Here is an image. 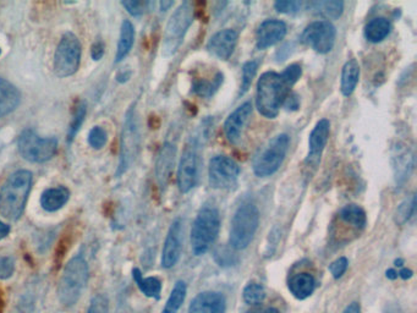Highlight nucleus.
Listing matches in <instances>:
<instances>
[{"label": "nucleus", "mask_w": 417, "mask_h": 313, "mask_svg": "<svg viewBox=\"0 0 417 313\" xmlns=\"http://www.w3.org/2000/svg\"><path fill=\"white\" fill-rule=\"evenodd\" d=\"M294 85L285 78L284 73L267 71L263 73L257 82L256 107L260 114L268 119H274L279 114L281 105L290 94Z\"/></svg>", "instance_id": "f257e3e1"}, {"label": "nucleus", "mask_w": 417, "mask_h": 313, "mask_svg": "<svg viewBox=\"0 0 417 313\" xmlns=\"http://www.w3.org/2000/svg\"><path fill=\"white\" fill-rule=\"evenodd\" d=\"M32 187V173L17 170L8 177L0 189V215L5 219H19L24 210Z\"/></svg>", "instance_id": "f03ea898"}, {"label": "nucleus", "mask_w": 417, "mask_h": 313, "mask_svg": "<svg viewBox=\"0 0 417 313\" xmlns=\"http://www.w3.org/2000/svg\"><path fill=\"white\" fill-rule=\"evenodd\" d=\"M88 264L83 257L76 256L64 268L58 288V298L65 307H71L81 298L87 285Z\"/></svg>", "instance_id": "7ed1b4c3"}, {"label": "nucleus", "mask_w": 417, "mask_h": 313, "mask_svg": "<svg viewBox=\"0 0 417 313\" xmlns=\"http://www.w3.org/2000/svg\"><path fill=\"white\" fill-rule=\"evenodd\" d=\"M220 229V215L214 207L199 210L191 229V249L196 256L206 254L217 240Z\"/></svg>", "instance_id": "20e7f679"}, {"label": "nucleus", "mask_w": 417, "mask_h": 313, "mask_svg": "<svg viewBox=\"0 0 417 313\" xmlns=\"http://www.w3.org/2000/svg\"><path fill=\"white\" fill-rule=\"evenodd\" d=\"M260 224V212L253 203L240 205L230 225L229 242L234 249H243L251 244Z\"/></svg>", "instance_id": "39448f33"}, {"label": "nucleus", "mask_w": 417, "mask_h": 313, "mask_svg": "<svg viewBox=\"0 0 417 313\" xmlns=\"http://www.w3.org/2000/svg\"><path fill=\"white\" fill-rule=\"evenodd\" d=\"M140 122H139L136 107L135 104H132L127 112V117L122 126V138H120V159L115 173L117 177L125 174L130 169L132 163L136 161L137 154L140 152Z\"/></svg>", "instance_id": "423d86ee"}, {"label": "nucleus", "mask_w": 417, "mask_h": 313, "mask_svg": "<svg viewBox=\"0 0 417 313\" xmlns=\"http://www.w3.org/2000/svg\"><path fill=\"white\" fill-rule=\"evenodd\" d=\"M192 22H194V6L190 1H184L170 16L165 27L163 44H162V53L164 57H171L178 52V49L184 41L185 34Z\"/></svg>", "instance_id": "0eeeda50"}, {"label": "nucleus", "mask_w": 417, "mask_h": 313, "mask_svg": "<svg viewBox=\"0 0 417 313\" xmlns=\"http://www.w3.org/2000/svg\"><path fill=\"white\" fill-rule=\"evenodd\" d=\"M290 138L286 133H281L268 142L262 151L253 161V171L260 177H267L277 173L285 159Z\"/></svg>", "instance_id": "6e6552de"}, {"label": "nucleus", "mask_w": 417, "mask_h": 313, "mask_svg": "<svg viewBox=\"0 0 417 313\" xmlns=\"http://www.w3.org/2000/svg\"><path fill=\"white\" fill-rule=\"evenodd\" d=\"M21 156L29 163H44L55 156L58 151V140L54 137L42 138L34 130H24L17 140Z\"/></svg>", "instance_id": "1a4fd4ad"}, {"label": "nucleus", "mask_w": 417, "mask_h": 313, "mask_svg": "<svg viewBox=\"0 0 417 313\" xmlns=\"http://www.w3.org/2000/svg\"><path fill=\"white\" fill-rule=\"evenodd\" d=\"M81 61V43L73 32H66L59 42L54 55V73L68 78L76 73Z\"/></svg>", "instance_id": "9d476101"}, {"label": "nucleus", "mask_w": 417, "mask_h": 313, "mask_svg": "<svg viewBox=\"0 0 417 313\" xmlns=\"http://www.w3.org/2000/svg\"><path fill=\"white\" fill-rule=\"evenodd\" d=\"M240 166L227 156H213L209 161L208 180L215 190H232L238 185Z\"/></svg>", "instance_id": "9b49d317"}, {"label": "nucleus", "mask_w": 417, "mask_h": 313, "mask_svg": "<svg viewBox=\"0 0 417 313\" xmlns=\"http://www.w3.org/2000/svg\"><path fill=\"white\" fill-rule=\"evenodd\" d=\"M335 37H337V29L334 24L330 21L320 20V21L311 22L304 29V32L301 34V41L302 43L309 45L317 53L327 54L330 53L334 47Z\"/></svg>", "instance_id": "f8f14e48"}, {"label": "nucleus", "mask_w": 417, "mask_h": 313, "mask_svg": "<svg viewBox=\"0 0 417 313\" xmlns=\"http://www.w3.org/2000/svg\"><path fill=\"white\" fill-rule=\"evenodd\" d=\"M178 186L181 194H188L194 189L199 179V154L195 142L185 147L178 168Z\"/></svg>", "instance_id": "ddd939ff"}, {"label": "nucleus", "mask_w": 417, "mask_h": 313, "mask_svg": "<svg viewBox=\"0 0 417 313\" xmlns=\"http://www.w3.org/2000/svg\"><path fill=\"white\" fill-rule=\"evenodd\" d=\"M183 249V221L176 219L170 225L162 252V265L164 268H173L178 263Z\"/></svg>", "instance_id": "4468645a"}, {"label": "nucleus", "mask_w": 417, "mask_h": 313, "mask_svg": "<svg viewBox=\"0 0 417 313\" xmlns=\"http://www.w3.org/2000/svg\"><path fill=\"white\" fill-rule=\"evenodd\" d=\"M253 114V104L246 102L236 108L224 122V132L230 143H238L241 138L243 127Z\"/></svg>", "instance_id": "2eb2a0df"}, {"label": "nucleus", "mask_w": 417, "mask_h": 313, "mask_svg": "<svg viewBox=\"0 0 417 313\" xmlns=\"http://www.w3.org/2000/svg\"><path fill=\"white\" fill-rule=\"evenodd\" d=\"M175 156L176 148L174 145L165 142L164 145L160 147L155 161V179L160 190H165V187L169 184L170 176L174 170Z\"/></svg>", "instance_id": "dca6fc26"}, {"label": "nucleus", "mask_w": 417, "mask_h": 313, "mask_svg": "<svg viewBox=\"0 0 417 313\" xmlns=\"http://www.w3.org/2000/svg\"><path fill=\"white\" fill-rule=\"evenodd\" d=\"M288 32L285 22L281 20H266L260 24L256 32V45L258 49H267L279 43Z\"/></svg>", "instance_id": "f3484780"}, {"label": "nucleus", "mask_w": 417, "mask_h": 313, "mask_svg": "<svg viewBox=\"0 0 417 313\" xmlns=\"http://www.w3.org/2000/svg\"><path fill=\"white\" fill-rule=\"evenodd\" d=\"M330 120L322 119L316 124L309 140V156L306 163H310L311 166H316L320 161V156L325 151V145L330 138Z\"/></svg>", "instance_id": "a211bd4d"}, {"label": "nucleus", "mask_w": 417, "mask_h": 313, "mask_svg": "<svg viewBox=\"0 0 417 313\" xmlns=\"http://www.w3.org/2000/svg\"><path fill=\"white\" fill-rule=\"evenodd\" d=\"M238 43V32L232 29H222L213 34L207 44V49L214 57L228 60Z\"/></svg>", "instance_id": "6ab92c4d"}, {"label": "nucleus", "mask_w": 417, "mask_h": 313, "mask_svg": "<svg viewBox=\"0 0 417 313\" xmlns=\"http://www.w3.org/2000/svg\"><path fill=\"white\" fill-rule=\"evenodd\" d=\"M189 313H225V298L217 291H204L192 300Z\"/></svg>", "instance_id": "aec40b11"}, {"label": "nucleus", "mask_w": 417, "mask_h": 313, "mask_svg": "<svg viewBox=\"0 0 417 313\" xmlns=\"http://www.w3.org/2000/svg\"><path fill=\"white\" fill-rule=\"evenodd\" d=\"M21 103V93L13 83L0 78V117L16 110Z\"/></svg>", "instance_id": "412c9836"}, {"label": "nucleus", "mask_w": 417, "mask_h": 313, "mask_svg": "<svg viewBox=\"0 0 417 313\" xmlns=\"http://www.w3.org/2000/svg\"><path fill=\"white\" fill-rule=\"evenodd\" d=\"M69 198H70V191L68 187L58 186L44 191L39 202L45 212H57L68 203Z\"/></svg>", "instance_id": "4be33fe9"}, {"label": "nucleus", "mask_w": 417, "mask_h": 313, "mask_svg": "<svg viewBox=\"0 0 417 313\" xmlns=\"http://www.w3.org/2000/svg\"><path fill=\"white\" fill-rule=\"evenodd\" d=\"M289 290L299 300H305L316 289V280L310 273H297L289 279Z\"/></svg>", "instance_id": "5701e85b"}, {"label": "nucleus", "mask_w": 417, "mask_h": 313, "mask_svg": "<svg viewBox=\"0 0 417 313\" xmlns=\"http://www.w3.org/2000/svg\"><path fill=\"white\" fill-rule=\"evenodd\" d=\"M360 80V65L356 59H350L341 71V83L340 89L345 97H349L354 93L355 88L358 86Z\"/></svg>", "instance_id": "b1692460"}, {"label": "nucleus", "mask_w": 417, "mask_h": 313, "mask_svg": "<svg viewBox=\"0 0 417 313\" xmlns=\"http://www.w3.org/2000/svg\"><path fill=\"white\" fill-rule=\"evenodd\" d=\"M134 42H135V27L129 20H125L120 29V37H119L117 54H115V64L120 63L122 59L127 58V54L130 53L132 49Z\"/></svg>", "instance_id": "393cba45"}, {"label": "nucleus", "mask_w": 417, "mask_h": 313, "mask_svg": "<svg viewBox=\"0 0 417 313\" xmlns=\"http://www.w3.org/2000/svg\"><path fill=\"white\" fill-rule=\"evenodd\" d=\"M132 277H134L135 283H136L137 286L145 296L160 300V291H162V282L160 279L155 278V277L145 278L139 268H134Z\"/></svg>", "instance_id": "a878e982"}, {"label": "nucleus", "mask_w": 417, "mask_h": 313, "mask_svg": "<svg viewBox=\"0 0 417 313\" xmlns=\"http://www.w3.org/2000/svg\"><path fill=\"white\" fill-rule=\"evenodd\" d=\"M390 22L386 17H376L371 20L365 27V36L369 42L379 43L390 34Z\"/></svg>", "instance_id": "bb28decb"}, {"label": "nucleus", "mask_w": 417, "mask_h": 313, "mask_svg": "<svg viewBox=\"0 0 417 313\" xmlns=\"http://www.w3.org/2000/svg\"><path fill=\"white\" fill-rule=\"evenodd\" d=\"M339 217L346 224H350L356 229H364L367 223L366 212L358 205H345L340 210Z\"/></svg>", "instance_id": "cd10ccee"}, {"label": "nucleus", "mask_w": 417, "mask_h": 313, "mask_svg": "<svg viewBox=\"0 0 417 313\" xmlns=\"http://www.w3.org/2000/svg\"><path fill=\"white\" fill-rule=\"evenodd\" d=\"M223 83V73H218L215 75V78L209 80H204V78H199L196 80L194 85H192V92L197 94L199 97L209 98L213 96L214 93L218 91L219 87Z\"/></svg>", "instance_id": "c85d7f7f"}, {"label": "nucleus", "mask_w": 417, "mask_h": 313, "mask_svg": "<svg viewBox=\"0 0 417 313\" xmlns=\"http://www.w3.org/2000/svg\"><path fill=\"white\" fill-rule=\"evenodd\" d=\"M186 291H188V289H186V284L184 282L180 280L175 284L162 313H178L181 305L184 303Z\"/></svg>", "instance_id": "c756f323"}, {"label": "nucleus", "mask_w": 417, "mask_h": 313, "mask_svg": "<svg viewBox=\"0 0 417 313\" xmlns=\"http://www.w3.org/2000/svg\"><path fill=\"white\" fill-rule=\"evenodd\" d=\"M86 114H87V104L85 101H78L73 107V119L69 125L68 143H71L75 136L78 135V132L80 131V129L85 122Z\"/></svg>", "instance_id": "7c9ffc66"}, {"label": "nucleus", "mask_w": 417, "mask_h": 313, "mask_svg": "<svg viewBox=\"0 0 417 313\" xmlns=\"http://www.w3.org/2000/svg\"><path fill=\"white\" fill-rule=\"evenodd\" d=\"M311 6L313 8L316 14H320L325 16L327 19L337 20L339 19L343 10H344V3L338 1V0H332V1H320V3H312Z\"/></svg>", "instance_id": "2f4dec72"}, {"label": "nucleus", "mask_w": 417, "mask_h": 313, "mask_svg": "<svg viewBox=\"0 0 417 313\" xmlns=\"http://www.w3.org/2000/svg\"><path fill=\"white\" fill-rule=\"evenodd\" d=\"M395 159H397V163H395L397 179H398V181L405 180L407 176L409 177V174H410V171L413 169V153L409 151V148L399 150L397 156H395Z\"/></svg>", "instance_id": "473e14b6"}, {"label": "nucleus", "mask_w": 417, "mask_h": 313, "mask_svg": "<svg viewBox=\"0 0 417 313\" xmlns=\"http://www.w3.org/2000/svg\"><path fill=\"white\" fill-rule=\"evenodd\" d=\"M243 298L248 305H258L266 298V290L261 284L248 283L243 289Z\"/></svg>", "instance_id": "72a5a7b5"}, {"label": "nucleus", "mask_w": 417, "mask_h": 313, "mask_svg": "<svg viewBox=\"0 0 417 313\" xmlns=\"http://www.w3.org/2000/svg\"><path fill=\"white\" fill-rule=\"evenodd\" d=\"M415 205H416V197H415V195L409 197L407 200H404L399 205L398 210L395 212V221H397V224H405L413 217L414 213H415Z\"/></svg>", "instance_id": "f704fd0d"}, {"label": "nucleus", "mask_w": 417, "mask_h": 313, "mask_svg": "<svg viewBox=\"0 0 417 313\" xmlns=\"http://www.w3.org/2000/svg\"><path fill=\"white\" fill-rule=\"evenodd\" d=\"M258 61L256 60H250L248 63L243 64V80H241V88H240V96H243L248 92V88L253 83V80L257 73Z\"/></svg>", "instance_id": "c9c22d12"}, {"label": "nucleus", "mask_w": 417, "mask_h": 313, "mask_svg": "<svg viewBox=\"0 0 417 313\" xmlns=\"http://www.w3.org/2000/svg\"><path fill=\"white\" fill-rule=\"evenodd\" d=\"M108 133L102 126H93L88 133V143L94 150H102L107 145Z\"/></svg>", "instance_id": "e433bc0d"}, {"label": "nucleus", "mask_w": 417, "mask_h": 313, "mask_svg": "<svg viewBox=\"0 0 417 313\" xmlns=\"http://www.w3.org/2000/svg\"><path fill=\"white\" fill-rule=\"evenodd\" d=\"M122 4L127 10L129 14H132V16H141L150 9V5L153 3L141 1V0H125V1H122Z\"/></svg>", "instance_id": "4c0bfd02"}, {"label": "nucleus", "mask_w": 417, "mask_h": 313, "mask_svg": "<svg viewBox=\"0 0 417 313\" xmlns=\"http://www.w3.org/2000/svg\"><path fill=\"white\" fill-rule=\"evenodd\" d=\"M87 313H109V301L106 295L98 293L91 300Z\"/></svg>", "instance_id": "58836bf2"}, {"label": "nucleus", "mask_w": 417, "mask_h": 313, "mask_svg": "<svg viewBox=\"0 0 417 313\" xmlns=\"http://www.w3.org/2000/svg\"><path fill=\"white\" fill-rule=\"evenodd\" d=\"M301 6L302 3L296 0H279L274 4V8L281 14H296L300 11Z\"/></svg>", "instance_id": "ea45409f"}, {"label": "nucleus", "mask_w": 417, "mask_h": 313, "mask_svg": "<svg viewBox=\"0 0 417 313\" xmlns=\"http://www.w3.org/2000/svg\"><path fill=\"white\" fill-rule=\"evenodd\" d=\"M15 272V259L13 257H1L0 259V279L5 280L13 277Z\"/></svg>", "instance_id": "a19ab883"}, {"label": "nucleus", "mask_w": 417, "mask_h": 313, "mask_svg": "<svg viewBox=\"0 0 417 313\" xmlns=\"http://www.w3.org/2000/svg\"><path fill=\"white\" fill-rule=\"evenodd\" d=\"M348 264H349V262L345 257H339V259H335L334 262L330 265V273L333 275V278L339 279L340 277H343V274L348 269Z\"/></svg>", "instance_id": "79ce46f5"}, {"label": "nucleus", "mask_w": 417, "mask_h": 313, "mask_svg": "<svg viewBox=\"0 0 417 313\" xmlns=\"http://www.w3.org/2000/svg\"><path fill=\"white\" fill-rule=\"evenodd\" d=\"M104 52H106V45L103 43L102 39H97L91 47V57H92L94 61H98V60L103 58Z\"/></svg>", "instance_id": "37998d69"}, {"label": "nucleus", "mask_w": 417, "mask_h": 313, "mask_svg": "<svg viewBox=\"0 0 417 313\" xmlns=\"http://www.w3.org/2000/svg\"><path fill=\"white\" fill-rule=\"evenodd\" d=\"M283 105H285L286 109H289V110H296L297 108L300 107V101H299L297 94L290 93L288 96V98H286L285 102H284Z\"/></svg>", "instance_id": "c03bdc74"}, {"label": "nucleus", "mask_w": 417, "mask_h": 313, "mask_svg": "<svg viewBox=\"0 0 417 313\" xmlns=\"http://www.w3.org/2000/svg\"><path fill=\"white\" fill-rule=\"evenodd\" d=\"M10 231H11V226L0 220V240L5 239L10 234Z\"/></svg>", "instance_id": "a18cd8bd"}, {"label": "nucleus", "mask_w": 417, "mask_h": 313, "mask_svg": "<svg viewBox=\"0 0 417 313\" xmlns=\"http://www.w3.org/2000/svg\"><path fill=\"white\" fill-rule=\"evenodd\" d=\"M130 76H132L130 71H120L117 75V81L120 83L127 82V81L130 80Z\"/></svg>", "instance_id": "49530a36"}, {"label": "nucleus", "mask_w": 417, "mask_h": 313, "mask_svg": "<svg viewBox=\"0 0 417 313\" xmlns=\"http://www.w3.org/2000/svg\"><path fill=\"white\" fill-rule=\"evenodd\" d=\"M343 313H361V308H360L359 303H351L348 307L345 308Z\"/></svg>", "instance_id": "de8ad7c7"}, {"label": "nucleus", "mask_w": 417, "mask_h": 313, "mask_svg": "<svg viewBox=\"0 0 417 313\" xmlns=\"http://www.w3.org/2000/svg\"><path fill=\"white\" fill-rule=\"evenodd\" d=\"M398 277L400 278L404 279V280H407V279H410L413 277V270H410L408 268H404L400 270L398 273Z\"/></svg>", "instance_id": "09e8293b"}, {"label": "nucleus", "mask_w": 417, "mask_h": 313, "mask_svg": "<svg viewBox=\"0 0 417 313\" xmlns=\"http://www.w3.org/2000/svg\"><path fill=\"white\" fill-rule=\"evenodd\" d=\"M384 313H403V311L397 305H389L387 311Z\"/></svg>", "instance_id": "8fccbe9b"}, {"label": "nucleus", "mask_w": 417, "mask_h": 313, "mask_svg": "<svg viewBox=\"0 0 417 313\" xmlns=\"http://www.w3.org/2000/svg\"><path fill=\"white\" fill-rule=\"evenodd\" d=\"M173 4H174L173 1H164L163 0V1H160V10L162 11H167V10L169 9L170 6H173Z\"/></svg>", "instance_id": "3c124183"}, {"label": "nucleus", "mask_w": 417, "mask_h": 313, "mask_svg": "<svg viewBox=\"0 0 417 313\" xmlns=\"http://www.w3.org/2000/svg\"><path fill=\"white\" fill-rule=\"evenodd\" d=\"M387 278L394 280V279L398 278V273L394 269H388L387 270Z\"/></svg>", "instance_id": "603ef678"}, {"label": "nucleus", "mask_w": 417, "mask_h": 313, "mask_svg": "<svg viewBox=\"0 0 417 313\" xmlns=\"http://www.w3.org/2000/svg\"><path fill=\"white\" fill-rule=\"evenodd\" d=\"M264 313H281V312H279V310H277V308L269 307V308H267V310H266V311H264Z\"/></svg>", "instance_id": "864d4df0"}, {"label": "nucleus", "mask_w": 417, "mask_h": 313, "mask_svg": "<svg viewBox=\"0 0 417 313\" xmlns=\"http://www.w3.org/2000/svg\"><path fill=\"white\" fill-rule=\"evenodd\" d=\"M395 265H397V267H402V265H403V259H397V261H395Z\"/></svg>", "instance_id": "5fc2aeb1"}, {"label": "nucleus", "mask_w": 417, "mask_h": 313, "mask_svg": "<svg viewBox=\"0 0 417 313\" xmlns=\"http://www.w3.org/2000/svg\"><path fill=\"white\" fill-rule=\"evenodd\" d=\"M248 313H261V312H260V310H257V308H256V310H251V311H248Z\"/></svg>", "instance_id": "6e6d98bb"}, {"label": "nucleus", "mask_w": 417, "mask_h": 313, "mask_svg": "<svg viewBox=\"0 0 417 313\" xmlns=\"http://www.w3.org/2000/svg\"><path fill=\"white\" fill-rule=\"evenodd\" d=\"M0 54H1V49H0Z\"/></svg>", "instance_id": "4d7b16f0"}]
</instances>
